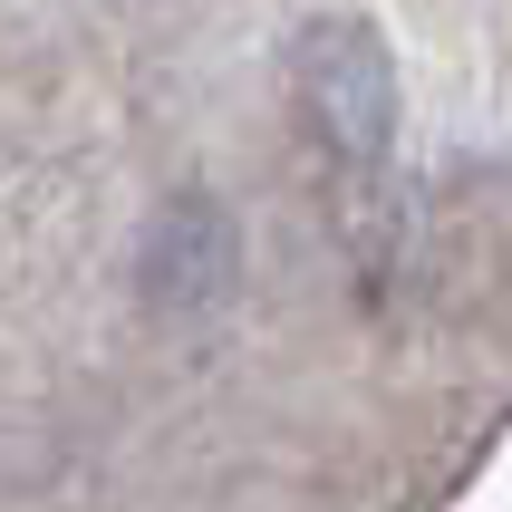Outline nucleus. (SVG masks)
<instances>
[{
    "mask_svg": "<svg viewBox=\"0 0 512 512\" xmlns=\"http://www.w3.org/2000/svg\"><path fill=\"white\" fill-rule=\"evenodd\" d=\"M290 97L310 116L319 155L368 184L397 145V58L377 39V20H310L290 49Z\"/></svg>",
    "mask_w": 512,
    "mask_h": 512,
    "instance_id": "nucleus-1",
    "label": "nucleus"
},
{
    "mask_svg": "<svg viewBox=\"0 0 512 512\" xmlns=\"http://www.w3.org/2000/svg\"><path fill=\"white\" fill-rule=\"evenodd\" d=\"M232 271H242V242H232V213L213 194H174L165 213H155V232H145V300L155 310H213L232 290Z\"/></svg>",
    "mask_w": 512,
    "mask_h": 512,
    "instance_id": "nucleus-2",
    "label": "nucleus"
}]
</instances>
